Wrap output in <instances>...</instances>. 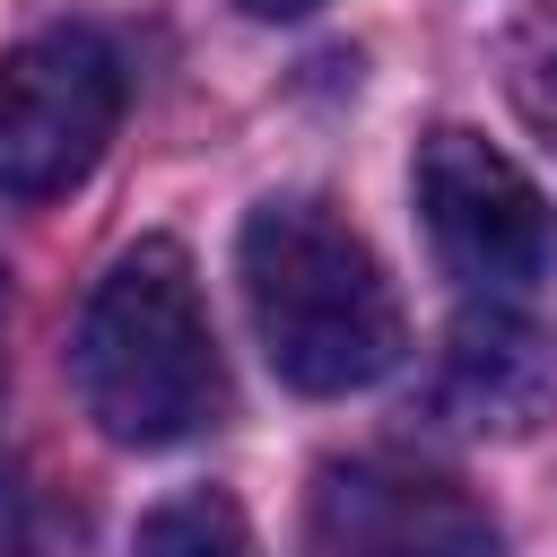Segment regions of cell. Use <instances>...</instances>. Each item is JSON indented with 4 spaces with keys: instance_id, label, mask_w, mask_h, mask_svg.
Masks as SVG:
<instances>
[{
    "instance_id": "2",
    "label": "cell",
    "mask_w": 557,
    "mask_h": 557,
    "mask_svg": "<svg viewBox=\"0 0 557 557\" xmlns=\"http://www.w3.org/2000/svg\"><path fill=\"white\" fill-rule=\"evenodd\" d=\"M70 374H78L87 418L139 453L191 444L226 418V357H218V331L191 278V252L174 235L131 244L96 278L78 339H70Z\"/></svg>"
},
{
    "instance_id": "7",
    "label": "cell",
    "mask_w": 557,
    "mask_h": 557,
    "mask_svg": "<svg viewBox=\"0 0 557 557\" xmlns=\"http://www.w3.org/2000/svg\"><path fill=\"white\" fill-rule=\"evenodd\" d=\"M131 557H252V522H244L235 496L191 487V496H165V505L139 522Z\"/></svg>"
},
{
    "instance_id": "3",
    "label": "cell",
    "mask_w": 557,
    "mask_h": 557,
    "mask_svg": "<svg viewBox=\"0 0 557 557\" xmlns=\"http://www.w3.org/2000/svg\"><path fill=\"white\" fill-rule=\"evenodd\" d=\"M418 218L435 235V261L461 287H479L487 305L557 278V209H548V191L496 139H479L461 122L426 131V148H418Z\"/></svg>"
},
{
    "instance_id": "1",
    "label": "cell",
    "mask_w": 557,
    "mask_h": 557,
    "mask_svg": "<svg viewBox=\"0 0 557 557\" xmlns=\"http://www.w3.org/2000/svg\"><path fill=\"white\" fill-rule=\"evenodd\" d=\"M235 278H244V313L270 374L313 400L383 383L409 348V322L374 244L331 200H261L235 235Z\"/></svg>"
},
{
    "instance_id": "5",
    "label": "cell",
    "mask_w": 557,
    "mask_h": 557,
    "mask_svg": "<svg viewBox=\"0 0 557 557\" xmlns=\"http://www.w3.org/2000/svg\"><path fill=\"white\" fill-rule=\"evenodd\" d=\"M313 557H505L487 505L409 461H331L313 479Z\"/></svg>"
},
{
    "instance_id": "9",
    "label": "cell",
    "mask_w": 557,
    "mask_h": 557,
    "mask_svg": "<svg viewBox=\"0 0 557 557\" xmlns=\"http://www.w3.org/2000/svg\"><path fill=\"white\" fill-rule=\"evenodd\" d=\"M235 9H244V17H313L322 0H235Z\"/></svg>"
},
{
    "instance_id": "10",
    "label": "cell",
    "mask_w": 557,
    "mask_h": 557,
    "mask_svg": "<svg viewBox=\"0 0 557 557\" xmlns=\"http://www.w3.org/2000/svg\"><path fill=\"white\" fill-rule=\"evenodd\" d=\"M0 383H9V270H0Z\"/></svg>"
},
{
    "instance_id": "4",
    "label": "cell",
    "mask_w": 557,
    "mask_h": 557,
    "mask_svg": "<svg viewBox=\"0 0 557 557\" xmlns=\"http://www.w3.org/2000/svg\"><path fill=\"white\" fill-rule=\"evenodd\" d=\"M122 122V52L96 26H44L0 61V191L61 200Z\"/></svg>"
},
{
    "instance_id": "6",
    "label": "cell",
    "mask_w": 557,
    "mask_h": 557,
    "mask_svg": "<svg viewBox=\"0 0 557 557\" xmlns=\"http://www.w3.org/2000/svg\"><path fill=\"white\" fill-rule=\"evenodd\" d=\"M426 409H435V426L479 435V444L540 435L557 418V331L513 313V305H470L444 331Z\"/></svg>"
},
{
    "instance_id": "8",
    "label": "cell",
    "mask_w": 557,
    "mask_h": 557,
    "mask_svg": "<svg viewBox=\"0 0 557 557\" xmlns=\"http://www.w3.org/2000/svg\"><path fill=\"white\" fill-rule=\"evenodd\" d=\"M496 70H505V96H513V113L531 122V139L557 148V0H531V9L505 26Z\"/></svg>"
}]
</instances>
